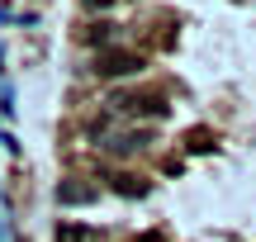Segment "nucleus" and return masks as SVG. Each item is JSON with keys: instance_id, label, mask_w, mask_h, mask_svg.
<instances>
[{"instance_id": "1", "label": "nucleus", "mask_w": 256, "mask_h": 242, "mask_svg": "<svg viewBox=\"0 0 256 242\" xmlns=\"http://www.w3.org/2000/svg\"><path fill=\"white\" fill-rule=\"evenodd\" d=\"M100 195V186H81V180H62L57 186V204H90Z\"/></svg>"}, {"instance_id": "2", "label": "nucleus", "mask_w": 256, "mask_h": 242, "mask_svg": "<svg viewBox=\"0 0 256 242\" xmlns=\"http://www.w3.org/2000/svg\"><path fill=\"white\" fill-rule=\"evenodd\" d=\"M114 104H119L124 114H152V119H162V114H166V104L156 100V95H142V100H138V95H124V100H114Z\"/></svg>"}, {"instance_id": "3", "label": "nucleus", "mask_w": 256, "mask_h": 242, "mask_svg": "<svg viewBox=\"0 0 256 242\" xmlns=\"http://www.w3.org/2000/svg\"><path fill=\"white\" fill-rule=\"evenodd\" d=\"M138 66L142 62H138L133 52H100V72L104 76H128V72H138Z\"/></svg>"}, {"instance_id": "4", "label": "nucleus", "mask_w": 256, "mask_h": 242, "mask_svg": "<svg viewBox=\"0 0 256 242\" xmlns=\"http://www.w3.org/2000/svg\"><path fill=\"white\" fill-rule=\"evenodd\" d=\"M57 242H104L100 228H86V224H62L57 228Z\"/></svg>"}, {"instance_id": "5", "label": "nucleus", "mask_w": 256, "mask_h": 242, "mask_svg": "<svg viewBox=\"0 0 256 242\" xmlns=\"http://www.w3.org/2000/svg\"><path fill=\"white\" fill-rule=\"evenodd\" d=\"M119 190H124V195H147L142 180H128V176H119Z\"/></svg>"}, {"instance_id": "6", "label": "nucleus", "mask_w": 256, "mask_h": 242, "mask_svg": "<svg viewBox=\"0 0 256 242\" xmlns=\"http://www.w3.org/2000/svg\"><path fill=\"white\" fill-rule=\"evenodd\" d=\"M10 238V214H5V200H0V242Z\"/></svg>"}, {"instance_id": "7", "label": "nucleus", "mask_w": 256, "mask_h": 242, "mask_svg": "<svg viewBox=\"0 0 256 242\" xmlns=\"http://www.w3.org/2000/svg\"><path fill=\"white\" fill-rule=\"evenodd\" d=\"M133 242H166L162 233H142V238H133Z\"/></svg>"}, {"instance_id": "8", "label": "nucleus", "mask_w": 256, "mask_h": 242, "mask_svg": "<svg viewBox=\"0 0 256 242\" xmlns=\"http://www.w3.org/2000/svg\"><path fill=\"white\" fill-rule=\"evenodd\" d=\"M86 5H104V0H86Z\"/></svg>"}]
</instances>
